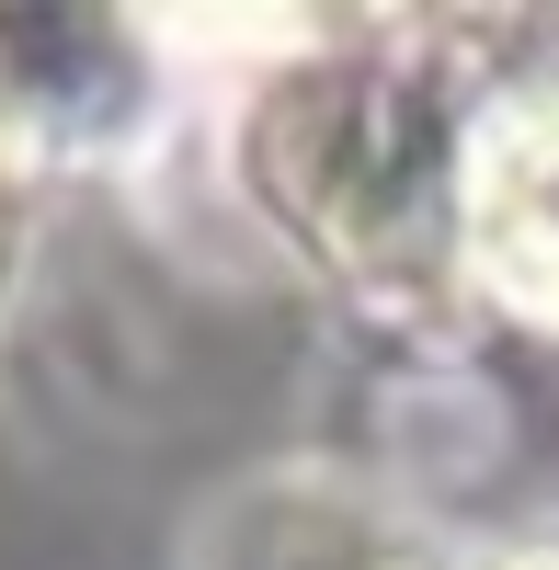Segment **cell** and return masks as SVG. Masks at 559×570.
<instances>
[{
  "label": "cell",
  "instance_id": "277c9868",
  "mask_svg": "<svg viewBox=\"0 0 559 570\" xmlns=\"http://www.w3.org/2000/svg\"><path fill=\"white\" fill-rule=\"evenodd\" d=\"M491 570H559V548H514V559H491Z\"/></svg>",
  "mask_w": 559,
  "mask_h": 570
},
{
  "label": "cell",
  "instance_id": "3957f363",
  "mask_svg": "<svg viewBox=\"0 0 559 570\" xmlns=\"http://www.w3.org/2000/svg\"><path fill=\"white\" fill-rule=\"evenodd\" d=\"M23 240H35V195H0V308L23 285Z\"/></svg>",
  "mask_w": 559,
  "mask_h": 570
},
{
  "label": "cell",
  "instance_id": "6da1fadb",
  "mask_svg": "<svg viewBox=\"0 0 559 570\" xmlns=\"http://www.w3.org/2000/svg\"><path fill=\"white\" fill-rule=\"evenodd\" d=\"M469 80L423 35H297L241 115V183L286 240L377 308L457 285V126Z\"/></svg>",
  "mask_w": 559,
  "mask_h": 570
},
{
  "label": "cell",
  "instance_id": "7a4b0ae2",
  "mask_svg": "<svg viewBox=\"0 0 559 570\" xmlns=\"http://www.w3.org/2000/svg\"><path fill=\"white\" fill-rule=\"evenodd\" d=\"M195 570H445V559L389 502L320 480V468H286V480H252L206 513Z\"/></svg>",
  "mask_w": 559,
  "mask_h": 570
}]
</instances>
